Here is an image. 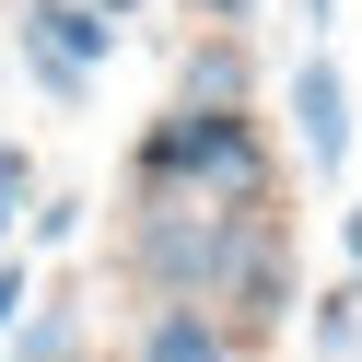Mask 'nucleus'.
<instances>
[{
	"instance_id": "f257e3e1",
	"label": "nucleus",
	"mask_w": 362,
	"mask_h": 362,
	"mask_svg": "<svg viewBox=\"0 0 362 362\" xmlns=\"http://www.w3.org/2000/svg\"><path fill=\"white\" fill-rule=\"evenodd\" d=\"M129 187H164V199H211V211H269L281 164H269L257 117L245 105H164L129 152Z\"/></svg>"
},
{
	"instance_id": "f03ea898",
	"label": "nucleus",
	"mask_w": 362,
	"mask_h": 362,
	"mask_svg": "<svg viewBox=\"0 0 362 362\" xmlns=\"http://www.w3.org/2000/svg\"><path fill=\"white\" fill-rule=\"evenodd\" d=\"M222 222L234 211H211V199L141 187V211H129V281L164 292V304H199V292H211V257H222Z\"/></svg>"
},
{
	"instance_id": "7ed1b4c3",
	"label": "nucleus",
	"mask_w": 362,
	"mask_h": 362,
	"mask_svg": "<svg viewBox=\"0 0 362 362\" xmlns=\"http://www.w3.org/2000/svg\"><path fill=\"white\" fill-rule=\"evenodd\" d=\"M12 47L59 59V71H94V59H117V12H94V0H35L24 24H12Z\"/></svg>"
},
{
	"instance_id": "20e7f679",
	"label": "nucleus",
	"mask_w": 362,
	"mask_h": 362,
	"mask_svg": "<svg viewBox=\"0 0 362 362\" xmlns=\"http://www.w3.org/2000/svg\"><path fill=\"white\" fill-rule=\"evenodd\" d=\"M292 129H304V164H315V175L351 164V82H339L327 59H304V71H292Z\"/></svg>"
},
{
	"instance_id": "39448f33",
	"label": "nucleus",
	"mask_w": 362,
	"mask_h": 362,
	"mask_svg": "<svg viewBox=\"0 0 362 362\" xmlns=\"http://www.w3.org/2000/svg\"><path fill=\"white\" fill-rule=\"evenodd\" d=\"M129 362H234V339L211 327V304H152L141 315V351Z\"/></svg>"
},
{
	"instance_id": "423d86ee",
	"label": "nucleus",
	"mask_w": 362,
	"mask_h": 362,
	"mask_svg": "<svg viewBox=\"0 0 362 362\" xmlns=\"http://www.w3.org/2000/svg\"><path fill=\"white\" fill-rule=\"evenodd\" d=\"M12 362H82V304H35V315H12Z\"/></svg>"
},
{
	"instance_id": "0eeeda50",
	"label": "nucleus",
	"mask_w": 362,
	"mask_h": 362,
	"mask_svg": "<svg viewBox=\"0 0 362 362\" xmlns=\"http://www.w3.org/2000/svg\"><path fill=\"white\" fill-rule=\"evenodd\" d=\"M175 105H245V47H234V35L187 59V94H175Z\"/></svg>"
},
{
	"instance_id": "6e6552de",
	"label": "nucleus",
	"mask_w": 362,
	"mask_h": 362,
	"mask_svg": "<svg viewBox=\"0 0 362 362\" xmlns=\"http://www.w3.org/2000/svg\"><path fill=\"white\" fill-rule=\"evenodd\" d=\"M351 339H362V292H327L315 304V362H351Z\"/></svg>"
},
{
	"instance_id": "1a4fd4ad",
	"label": "nucleus",
	"mask_w": 362,
	"mask_h": 362,
	"mask_svg": "<svg viewBox=\"0 0 362 362\" xmlns=\"http://www.w3.org/2000/svg\"><path fill=\"white\" fill-rule=\"evenodd\" d=\"M35 199V152L24 141H0V234H12V211Z\"/></svg>"
},
{
	"instance_id": "9d476101",
	"label": "nucleus",
	"mask_w": 362,
	"mask_h": 362,
	"mask_svg": "<svg viewBox=\"0 0 362 362\" xmlns=\"http://www.w3.org/2000/svg\"><path fill=\"white\" fill-rule=\"evenodd\" d=\"M12 315H24V269H0V327H12Z\"/></svg>"
},
{
	"instance_id": "9b49d317",
	"label": "nucleus",
	"mask_w": 362,
	"mask_h": 362,
	"mask_svg": "<svg viewBox=\"0 0 362 362\" xmlns=\"http://www.w3.org/2000/svg\"><path fill=\"white\" fill-rule=\"evenodd\" d=\"M199 12H211V24H245V12H257V0H199Z\"/></svg>"
},
{
	"instance_id": "f8f14e48",
	"label": "nucleus",
	"mask_w": 362,
	"mask_h": 362,
	"mask_svg": "<svg viewBox=\"0 0 362 362\" xmlns=\"http://www.w3.org/2000/svg\"><path fill=\"white\" fill-rule=\"evenodd\" d=\"M339 245H351V269H362V211H351V222H339Z\"/></svg>"
},
{
	"instance_id": "ddd939ff",
	"label": "nucleus",
	"mask_w": 362,
	"mask_h": 362,
	"mask_svg": "<svg viewBox=\"0 0 362 362\" xmlns=\"http://www.w3.org/2000/svg\"><path fill=\"white\" fill-rule=\"evenodd\" d=\"M94 12H141V0H94Z\"/></svg>"
}]
</instances>
